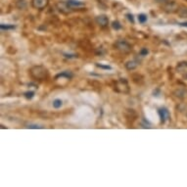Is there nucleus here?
<instances>
[{"label": "nucleus", "mask_w": 187, "mask_h": 187, "mask_svg": "<svg viewBox=\"0 0 187 187\" xmlns=\"http://www.w3.org/2000/svg\"><path fill=\"white\" fill-rule=\"evenodd\" d=\"M137 66H138V64H137V62H135V61H129V62H127L126 64H125V68H126L127 70H129V71L137 68Z\"/></svg>", "instance_id": "9"}, {"label": "nucleus", "mask_w": 187, "mask_h": 187, "mask_svg": "<svg viewBox=\"0 0 187 187\" xmlns=\"http://www.w3.org/2000/svg\"><path fill=\"white\" fill-rule=\"evenodd\" d=\"M157 1H159V2H163V1H166V0H157Z\"/></svg>", "instance_id": "24"}, {"label": "nucleus", "mask_w": 187, "mask_h": 187, "mask_svg": "<svg viewBox=\"0 0 187 187\" xmlns=\"http://www.w3.org/2000/svg\"><path fill=\"white\" fill-rule=\"evenodd\" d=\"M63 105V102L61 99H55L53 101V107L55 109H59V108H61Z\"/></svg>", "instance_id": "11"}, {"label": "nucleus", "mask_w": 187, "mask_h": 187, "mask_svg": "<svg viewBox=\"0 0 187 187\" xmlns=\"http://www.w3.org/2000/svg\"><path fill=\"white\" fill-rule=\"evenodd\" d=\"M34 91H28V92H26L25 93L26 98H28V99H32V97H34Z\"/></svg>", "instance_id": "18"}, {"label": "nucleus", "mask_w": 187, "mask_h": 187, "mask_svg": "<svg viewBox=\"0 0 187 187\" xmlns=\"http://www.w3.org/2000/svg\"><path fill=\"white\" fill-rule=\"evenodd\" d=\"M116 46L119 50H120L122 52H124V53H128V52L131 51V46L124 40H120L116 43Z\"/></svg>", "instance_id": "2"}, {"label": "nucleus", "mask_w": 187, "mask_h": 187, "mask_svg": "<svg viewBox=\"0 0 187 187\" xmlns=\"http://www.w3.org/2000/svg\"><path fill=\"white\" fill-rule=\"evenodd\" d=\"M0 28H1V30H14L15 28V26L14 25H0Z\"/></svg>", "instance_id": "13"}, {"label": "nucleus", "mask_w": 187, "mask_h": 187, "mask_svg": "<svg viewBox=\"0 0 187 187\" xmlns=\"http://www.w3.org/2000/svg\"><path fill=\"white\" fill-rule=\"evenodd\" d=\"M180 25L183 26V27H187V22H185V23H181Z\"/></svg>", "instance_id": "23"}, {"label": "nucleus", "mask_w": 187, "mask_h": 187, "mask_svg": "<svg viewBox=\"0 0 187 187\" xmlns=\"http://www.w3.org/2000/svg\"><path fill=\"white\" fill-rule=\"evenodd\" d=\"M57 7H58V9L60 11H62L64 13H68L69 12V4L68 3H64V2H60V3L57 4Z\"/></svg>", "instance_id": "8"}, {"label": "nucleus", "mask_w": 187, "mask_h": 187, "mask_svg": "<svg viewBox=\"0 0 187 187\" xmlns=\"http://www.w3.org/2000/svg\"><path fill=\"white\" fill-rule=\"evenodd\" d=\"M67 3L69 4L70 7H82V6H84V4L78 0H68Z\"/></svg>", "instance_id": "7"}, {"label": "nucleus", "mask_w": 187, "mask_h": 187, "mask_svg": "<svg viewBox=\"0 0 187 187\" xmlns=\"http://www.w3.org/2000/svg\"><path fill=\"white\" fill-rule=\"evenodd\" d=\"M49 3V0H32V5L34 8L38 10L44 9Z\"/></svg>", "instance_id": "3"}, {"label": "nucleus", "mask_w": 187, "mask_h": 187, "mask_svg": "<svg viewBox=\"0 0 187 187\" xmlns=\"http://www.w3.org/2000/svg\"><path fill=\"white\" fill-rule=\"evenodd\" d=\"M178 9V5L175 2H171V3H168L165 7V10L169 13H173L175 11H177Z\"/></svg>", "instance_id": "6"}, {"label": "nucleus", "mask_w": 187, "mask_h": 187, "mask_svg": "<svg viewBox=\"0 0 187 187\" xmlns=\"http://www.w3.org/2000/svg\"><path fill=\"white\" fill-rule=\"evenodd\" d=\"M148 53H149V51L147 50V48H143V49H141V51H140V55H141V56H146Z\"/></svg>", "instance_id": "20"}, {"label": "nucleus", "mask_w": 187, "mask_h": 187, "mask_svg": "<svg viewBox=\"0 0 187 187\" xmlns=\"http://www.w3.org/2000/svg\"><path fill=\"white\" fill-rule=\"evenodd\" d=\"M68 78V80H71L72 78V74L70 72H63L62 74H59L58 76H56V78Z\"/></svg>", "instance_id": "10"}, {"label": "nucleus", "mask_w": 187, "mask_h": 187, "mask_svg": "<svg viewBox=\"0 0 187 187\" xmlns=\"http://www.w3.org/2000/svg\"><path fill=\"white\" fill-rule=\"evenodd\" d=\"M30 72L32 78L36 80H43L48 78V71L42 66H34L30 69Z\"/></svg>", "instance_id": "1"}, {"label": "nucleus", "mask_w": 187, "mask_h": 187, "mask_svg": "<svg viewBox=\"0 0 187 187\" xmlns=\"http://www.w3.org/2000/svg\"><path fill=\"white\" fill-rule=\"evenodd\" d=\"M126 17H127V19L129 20V22H131L132 24H134V19H133L132 14H126Z\"/></svg>", "instance_id": "21"}, {"label": "nucleus", "mask_w": 187, "mask_h": 187, "mask_svg": "<svg viewBox=\"0 0 187 187\" xmlns=\"http://www.w3.org/2000/svg\"><path fill=\"white\" fill-rule=\"evenodd\" d=\"M96 23L100 25L101 27H106L108 23H109V19L105 15H100V16L96 17Z\"/></svg>", "instance_id": "4"}, {"label": "nucleus", "mask_w": 187, "mask_h": 187, "mask_svg": "<svg viewBox=\"0 0 187 187\" xmlns=\"http://www.w3.org/2000/svg\"><path fill=\"white\" fill-rule=\"evenodd\" d=\"M138 21L140 24H144L147 21V16L145 14H139L138 15Z\"/></svg>", "instance_id": "14"}, {"label": "nucleus", "mask_w": 187, "mask_h": 187, "mask_svg": "<svg viewBox=\"0 0 187 187\" xmlns=\"http://www.w3.org/2000/svg\"><path fill=\"white\" fill-rule=\"evenodd\" d=\"M159 114H160V118H161V122H165L167 120L169 119V111L166 109V108H161L159 110Z\"/></svg>", "instance_id": "5"}, {"label": "nucleus", "mask_w": 187, "mask_h": 187, "mask_svg": "<svg viewBox=\"0 0 187 187\" xmlns=\"http://www.w3.org/2000/svg\"><path fill=\"white\" fill-rule=\"evenodd\" d=\"M186 68H187V63H180V64H178V66H177V71L182 72H184V70H185Z\"/></svg>", "instance_id": "12"}, {"label": "nucleus", "mask_w": 187, "mask_h": 187, "mask_svg": "<svg viewBox=\"0 0 187 187\" xmlns=\"http://www.w3.org/2000/svg\"><path fill=\"white\" fill-rule=\"evenodd\" d=\"M27 127H28V128H41V126H38V125H36V124H30Z\"/></svg>", "instance_id": "22"}, {"label": "nucleus", "mask_w": 187, "mask_h": 187, "mask_svg": "<svg viewBox=\"0 0 187 187\" xmlns=\"http://www.w3.org/2000/svg\"><path fill=\"white\" fill-rule=\"evenodd\" d=\"M179 15L181 17H187V8L185 7H182L181 9H179Z\"/></svg>", "instance_id": "17"}, {"label": "nucleus", "mask_w": 187, "mask_h": 187, "mask_svg": "<svg viewBox=\"0 0 187 187\" xmlns=\"http://www.w3.org/2000/svg\"><path fill=\"white\" fill-rule=\"evenodd\" d=\"M98 68H101V69H105V70H112V67L110 66H105V65H102V64H96Z\"/></svg>", "instance_id": "19"}, {"label": "nucleus", "mask_w": 187, "mask_h": 187, "mask_svg": "<svg viewBox=\"0 0 187 187\" xmlns=\"http://www.w3.org/2000/svg\"><path fill=\"white\" fill-rule=\"evenodd\" d=\"M113 28H115L116 30H119L122 28V25H120V23L119 21H115V22H113Z\"/></svg>", "instance_id": "16"}, {"label": "nucleus", "mask_w": 187, "mask_h": 187, "mask_svg": "<svg viewBox=\"0 0 187 187\" xmlns=\"http://www.w3.org/2000/svg\"><path fill=\"white\" fill-rule=\"evenodd\" d=\"M17 6H18L20 9H25L27 7V4H26L25 0H19L18 3H17Z\"/></svg>", "instance_id": "15"}]
</instances>
